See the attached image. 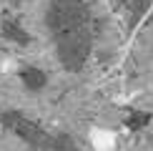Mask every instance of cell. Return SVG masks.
Instances as JSON below:
<instances>
[{
	"instance_id": "1",
	"label": "cell",
	"mask_w": 153,
	"mask_h": 151,
	"mask_svg": "<svg viewBox=\"0 0 153 151\" xmlns=\"http://www.w3.org/2000/svg\"><path fill=\"white\" fill-rule=\"evenodd\" d=\"M43 20L63 71L80 73L93 53L91 5L85 0H48Z\"/></svg>"
},
{
	"instance_id": "2",
	"label": "cell",
	"mask_w": 153,
	"mask_h": 151,
	"mask_svg": "<svg viewBox=\"0 0 153 151\" xmlns=\"http://www.w3.org/2000/svg\"><path fill=\"white\" fill-rule=\"evenodd\" d=\"M0 123L15 138H20L23 144H28V146H33L38 151H75V141L68 134L48 131L45 126H40L30 116H25L23 111H15V108L3 111L0 113Z\"/></svg>"
},
{
	"instance_id": "3",
	"label": "cell",
	"mask_w": 153,
	"mask_h": 151,
	"mask_svg": "<svg viewBox=\"0 0 153 151\" xmlns=\"http://www.w3.org/2000/svg\"><path fill=\"white\" fill-rule=\"evenodd\" d=\"M0 35H3L5 40H10V43H20V46H28L30 43L28 30H25L18 20H13V18H5V20L0 23Z\"/></svg>"
},
{
	"instance_id": "4",
	"label": "cell",
	"mask_w": 153,
	"mask_h": 151,
	"mask_svg": "<svg viewBox=\"0 0 153 151\" xmlns=\"http://www.w3.org/2000/svg\"><path fill=\"white\" fill-rule=\"evenodd\" d=\"M20 81H23V86L28 88V91H40V88H45V83H48V76L38 66H25L20 71Z\"/></svg>"
},
{
	"instance_id": "5",
	"label": "cell",
	"mask_w": 153,
	"mask_h": 151,
	"mask_svg": "<svg viewBox=\"0 0 153 151\" xmlns=\"http://www.w3.org/2000/svg\"><path fill=\"white\" fill-rule=\"evenodd\" d=\"M151 111H143V108H131L128 113H126V118H123V123L128 126L131 131H141L146 129V126L151 123Z\"/></svg>"
},
{
	"instance_id": "6",
	"label": "cell",
	"mask_w": 153,
	"mask_h": 151,
	"mask_svg": "<svg viewBox=\"0 0 153 151\" xmlns=\"http://www.w3.org/2000/svg\"><path fill=\"white\" fill-rule=\"evenodd\" d=\"M153 8V0H128V15H131V28H136Z\"/></svg>"
}]
</instances>
